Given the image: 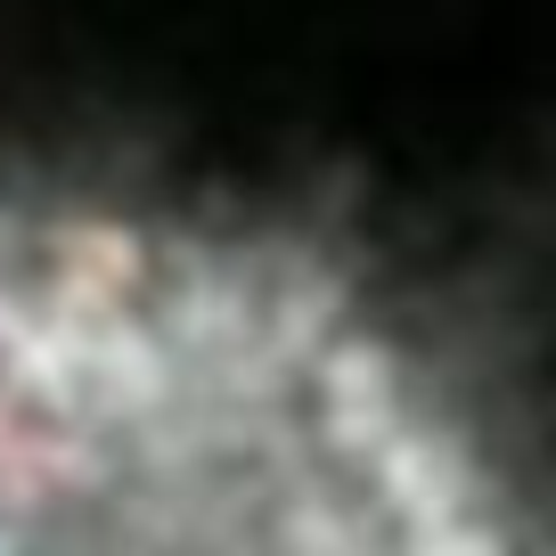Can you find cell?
<instances>
[{
	"label": "cell",
	"instance_id": "1",
	"mask_svg": "<svg viewBox=\"0 0 556 556\" xmlns=\"http://www.w3.org/2000/svg\"><path fill=\"white\" fill-rule=\"evenodd\" d=\"M0 556H548L491 409L254 213L0 173Z\"/></svg>",
	"mask_w": 556,
	"mask_h": 556
}]
</instances>
